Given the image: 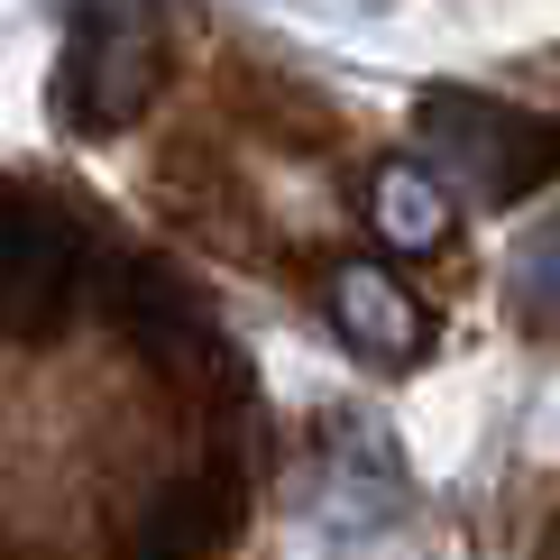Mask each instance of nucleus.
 <instances>
[{"label":"nucleus","mask_w":560,"mask_h":560,"mask_svg":"<svg viewBox=\"0 0 560 560\" xmlns=\"http://www.w3.org/2000/svg\"><path fill=\"white\" fill-rule=\"evenodd\" d=\"M331 313H340L349 349H368V359H386V368L423 359V303L395 285L377 258H349V267L331 276Z\"/></svg>","instance_id":"obj_1"},{"label":"nucleus","mask_w":560,"mask_h":560,"mask_svg":"<svg viewBox=\"0 0 560 560\" xmlns=\"http://www.w3.org/2000/svg\"><path fill=\"white\" fill-rule=\"evenodd\" d=\"M368 221H377V240H386V248L423 258V248H441V240H451V194H441L423 166L386 156V166L368 175Z\"/></svg>","instance_id":"obj_2"}]
</instances>
